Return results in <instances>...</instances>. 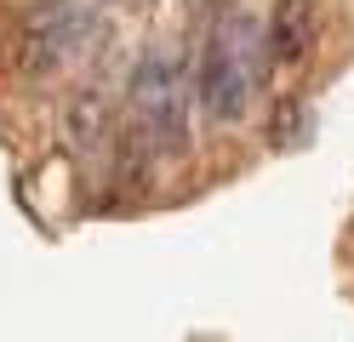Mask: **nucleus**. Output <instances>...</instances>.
<instances>
[{
    "label": "nucleus",
    "instance_id": "obj_1",
    "mask_svg": "<svg viewBox=\"0 0 354 342\" xmlns=\"http://www.w3.org/2000/svg\"><path fill=\"white\" fill-rule=\"evenodd\" d=\"M252 46H257V29L240 12H229L206 35V57H201V75H194V103L206 108V120L234 126L246 114V103H252Z\"/></svg>",
    "mask_w": 354,
    "mask_h": 342
},
{
    "label": "nucleus",
    "instance_id": "obj_2",
    "mask_svg": "<svg viewBox=\"0 0 354 342\" xmlns=\"http://www.w3.org/2000/svg\"><path fill=\"white\" fill-rule=\"evenodd\" d=\"M131 108H138V131L154 143V154H183L189 149V80L177 52H143L131 68Z\"/></svg>",
    "mask_w": 354,
    "mask_h": 342
},
{
    "label": "nucleus",
    "instance_id": "obj_3",
    "mask_svg": "<svg viewBox=\"0 0 354 342\" xmlns=\"http://www.w3.org/2000/svg\"><path fill=\"white\" fill-rule=\"evenodd\" d=\"M86 35H92V6L86 0H40L24 17V29H17L12 63L24 75H52L86 46Z\"/></svg>",
    "mask_w": 354,
    "mask_h": 342
},
{
    "label": "nucleus",
    "instance_id": "obj_4",
    "mask_svg": "<svg viewBox=\"0 0 354 342\" xmlns=\"http://www.w3.org/2000/svg\"><path fill=\"white\" fill-rule=\"evenodd\" d=\"M320 35V17H315V0H274V12H269V57L274 63H297L308 57V46H315Z\"/></svg>",
    "mask_w": 354,
    "mask_h": 342
},
{
    "label": "nucleus",
    "instance_id": "obj_5",
    "mask_svg": "<svg viewBox=\"0 0 354 342\" xmlns=\"http://www.w3.org/2000/svg\"><path fill=\"white\" fill-rule=\"evenodd\" d=\"M297 131H303V108H297V97H286L280 108H274V149H292L297 143Z\"/></svg>",
    "mask_w": 354,
    "mask_h": 342
}]
</instances>
